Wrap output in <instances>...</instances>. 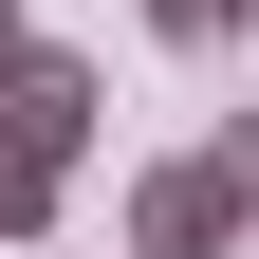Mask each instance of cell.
I'll list each match as a JSON object with an SVG mask.
<instances>
[{
    "label": "cell",
    "instance_id": "7a4b0ae2",
    "mask_svg": "<svg viewBox=\"0 0 259 259\" xmlns=\"http://www.w3.org/2000/svg\"><path fill=\"white\" fill-rule=\"evenodd\" d=\"M241 241H259V111H222L204 148L130 185V259H241Z\"/></svg>",
    "mask_w": 259,
    "mask_h": 259
},
{
    "label": "cell",
    "instance_id": "3957f363",
    "mask_svg": "<svg viewBox=\"0 0 259 259\" xmlns=\"http://www.w3.org/2000/svg\"><path fill=\"white\" fill-rule=\"evenodd\" d=\"M148 37L167 56H241V0H148Z\"/></svg>",
    "mask_w": 259,
    "mask_h": 259
},
{
    "label": "cell",
    "instance_id": "6da1fadb",
    "mask_svg": "<svg viewBox=\"0 0 259 259\" xmlns=\"http://www.w3.org/2000/svg\"><path fill=\"white\" fill-rule=\"evenodd\" d=\"M93 111H111V93H93V56H19V74H0V241H56V204H74V148H93Z\"/></svg>",
    "mask_w": 259,
    "mask_h": 259
},
{
    "label": "cell",
    "instance_id": "277c9868",
    "mask_svg": "<svg viewBox=\"0 0 259 259\" xmlns=\"http://www.w3.org/2000/svg\"><path fill=\"white\" fill-rule=\"evenodd\" d=\"M19 56H37V19H19V0H0V74H19Z\"/></svg>",
    "mask_w": 259,
    "mask_h": 259
}]
</instances>
